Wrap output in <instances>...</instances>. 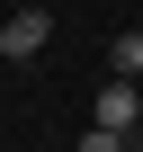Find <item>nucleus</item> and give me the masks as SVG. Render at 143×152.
<instances>
[{
  "instance_id": "nucleus-1",
  "label": "nucleus",
  "mask_w": 143,
  "mask_h": 152,
  "mask_svg": "<svg viewBox=\"0 0 143 152\" xmlns=\"http://www.w3.org/2000/svg\"><path fill=\"white\" fill-rule=\"evenodd\" d=\"M45 36H54V18H45V9H9V18H0V54H9V63H36V54H45Z\"/></svg>"
},
{
  "instance_id": "nucleus-2",
  "label": "nucleus",
  "mask_w": 143,
  "mask_h": 152,
  "mask_svg": "<svg viewBox=\"0 0 143 152\" xmlns=\"http://www.w3.org/2000/svg\"><path fill=\"white\" fill-rule=\"evenodd\" d=\"M90 125H107V134H134V125H143V99H134V81H107V90H98V107H90Z\"/></svg>"
},
{
  "instance_id": "nucleus-3",
  "label": "nucleus",
  "mask_w": 143,
  "mask_h": 152,
  "mask_svg": "<svg viewBox=\"0 0 143 152\" xmlns=\"http://www.w3.org/2000/svg\"><path fill=\"white\" fill-rule=\"evenodd\" d=\"M107 63H116V81H134V72H143V27H134V36H116V45H107Z\"/></svg>"
},
{
  "instance_id": "nucleus-4",
  "label": "nucleus",
  "mask_w": 143,
  "mask_h": 152,
  "mask_svg": "<svg viewBox=\"0 0 143 152\" xmlns=\"http://www.w3.org/2000/svg\"><path fill=\"white\" fill-rule=\"evenodd\" d=\"M81 152H125V134H107V125H90V134H81Z\"/></svg>"
},
{
  "instance_id": "nucleus-5",
  "label": "nucleus",
  "mask_w": 143,
  "mask_h": 152,
  "mask_svg": "<svg viewBox=\"0 0 143 152\" xmlns=\"http://www.w3.org/2000/svg\"><path fill=\"white\" fill-rule=\"evenodd\" d=\"M134 152H143V125H134Z\"/></svg>"
}]
</instances>
